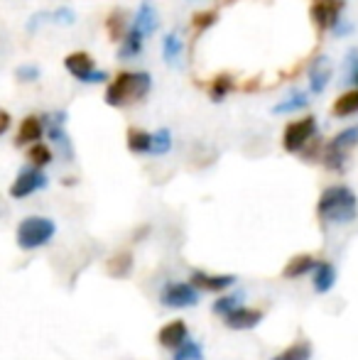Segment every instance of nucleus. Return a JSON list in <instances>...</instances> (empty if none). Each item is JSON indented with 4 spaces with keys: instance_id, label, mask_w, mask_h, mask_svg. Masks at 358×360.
Instances as JSON below:
<instances>
[{
    "instance_id": "nucleus-1",
    "label": "nucleus",
    "mask_w": 358,
    "mask_h": 360,
    "mask_svg": "<svg viewBox=\"0 0 358 360\" xmlns=\"http://www.w3.org/2000/svg\"><path fill=\"white\" fill-rule=\"evenodd\" d=\"M317 218L326 226H349L358 218V196L351 186L334 184L321 191L317 201Z\"/></svg>"
},
{
    "instance_id": "nucleus-2",
    "label": "nucleus",
    "mask_w": 358,
    "mask_h": 360,
    "mask_svg": "<svg viewBox=\"0 0 358 360\" xmlns=\"http://www.w3.org/2000/svg\"><path fill=\"white\" fill-rule=\"evenodd\" d=\"M153 79L148 72H120L106 89V103L120 108V105H130L148 96Z\"/></svg>"
},
{
    "instance_id": "nucleus-3",
    "label": "nucleus",
    "mask_w": 358,
    "mask_h": 360,
    "mask_svg": "<svg viewBox=\"0 0 358 360\" xmlns=\"http://www.w3.org/2000/svg\"><path fill=\"white\" fill-rule=\"evenodd\" d=\"M57 233V223L47 216H27L20 221L18 231H15V240H18L20 250H37L44 248Z\"/></svg>"
},
{
    "instance_id": "nucleus-4",
    "label": "nucleus",
    "mask_w": 358,
    "mask_h": 360,
    "mask_svg": "<svg viewBox=\"0 0 358 360\" xmlns=\"http://www.w3.org/2000/svg\"><path fill=\"white\" fill-rule=\"evenodd\" d=\"M356 145H358V125H351V128L341 130L339 135H334L329 143L321 147V165L331 172H341Z\"/></svg>"
},
{
    "instance_id": "nucleus-5",
    "label": "nucleus",
    "mask_w": 358,
    "mask_h": 360,
    "mask_svg": "<svg viewBox=\"0 0 358 360\" xmlns=\"http://www.w3.org/2000/svg\"><path fill=\"white\" fill-rule=\"evenodd\" d=\"M314 133H317L314 115H305V118H300V120H292L285 128V133H282V147H285L287 152H302L307 147V143L314 138Z\"/></svg>"
},
{
    "instance_id": "nucleus-6",
    "label": "nucleus",
    "mask_w": 358,
    "mask_h": 360,
    "mask_svg": "<svg viewBox=\"0 0 358 360\" xmlns=\"http://www.w3.org/2000/svg\"><path fill=\"white\" fill-rule=\"evenodd\" d=\"M160 304L167 309H191L199 304V292L189 282H167L160 292Z\"/></svg>"
},
{
    "instance_id": "nucleus-7",
    "label": "nucleus",
    "mask_w": 358,
    "mask_h": 360,
    "mask_svg": "<svg viewBox=\"0 0 358 360\" xmlns=\"http://www.w3.org/2000/svg\"><path fill=\"white\" fill-rule=\"evenodd\" d=\"M64 67H67V72L74 79L87 81V84H101V81H106V74L94 67V59L87 52H72L64 59Z\"/></svg>"
},
{
    "instance_id": "nucleus-8",
    "label": "nucleus",
    "mask_w": 358,
    "mask_h": 360,
    "mask_svg": "<svg viewBox=\"0 0 358 360\" xmlns=\"http://www.w3.org/2000/svg\"><path fill=\"white\" fill-rule=\"evenodd\" d=\"M44 186H47V174H44L42 169L27 167V169L20 172L13 184H10V196H13V199H25V196L34 194V191L44 189Z\"/></svg>"
},
{
    "instance_id": "nucleus-9",
    "label": "nucleus",
    "mask_w": 358,
    "mask_h": 360,
    "mask_svg": "<svg viewBox=\"0 0 358 360\" xmlns=\"http://www.w3.org/2000/svg\"><path fill=\"white\" fill-rule=\"evenodd\" d=\"M236 280H238L236 275H211V272L204 270H191L189 275V285L196 292H209V294H224L226 289L236 285Z\"/></svg>"
},
{
    "instance_id": "nucleus-10",
    "label": "nucleus",
    "mask_w": 358,
    "mask_h": 360,
    "mask_svg": "<svg viewBox=\"0 0 358 360\" xmlns=\"http://www.w3.org/2000/svg\"><path fill=\"white\" fill-rule=\"evenodd\" d=\"M341 8H344V0H314V5L309 8L312 22L319 30H329L339 25Z\"/></svg>"
},
{
    "instance_id": "nucleus-11",
    "label": "nucleus",
    "mask_w": 358,
    "mask_h": 360,
    "mask_svg": "<svg viewBox=\"0 0 358 360\" xmlns=\"http://www.w3.org/2000/svg\"><path fill=\"white\" fill-rule=\"evenodd\" d=\"M265 319V314L255 307H238L231 314L224 316V323L231 331H250V328L260 326V321Z\"/></svg>"
},
{
    "instance_id": "nucleus-12",
    "label": "nucleus",
    "mask_w": 358,
    "mask_h": 360,
    "mask_svg": "<svg viewBox=\"0 0 358 360\" xmlns=\"http://www.w3.org/2000/svg\"><path fill=\"white\" fill-rule=\"evenodd\" d=\"M158 27H160L158 8H155L153 0H143L140 8H138V15H135V20H133V25H130V30H135V32L145 39V37H150Z\"/></svg>"
},
{
    "instance_id": "nucleus-13",
    "label": "nucleus",
    "mask_w": 358,
    "mask_h": 360,
    "mask_svg": "<svg viewBox=\"0 0 358 360\" xmlns=\"http://www.w3.org/2000/svg\"><path fill=\"white\" fill-rule=\"evenodd\" d=\"M186 338H189V326H186L181 319H174V321L165 323L158 331V343L162 348H167V351H177Z\"/></svg>"
},
{
    "instance_id": "nucleus-14",
    "label": "nucleus",
    "mask_w": 358,
    "mask_h": 360,
    "mask_svg": "<svg viewBox=\"0 0 358 360\" xmlns=\"http://www.w3.org/2000/svg\"><path fill=\"white\" fill-rule=\"evenodd\" d=\"M317 257L309 255V252H302V255H295L287 260V265L282 267V277L285 280H302L305 275H312L317 267Z\"/></svg>"
},
{
    "instance_id": "nucleus-15",
    "label": "nucleus",
    "mask_w": 358,
    "mask_h": 360,
    "mask_svg": "<svg viewBox=\"0 0 358 360\" xmlns=\"http://www.w3.org/2000/svg\"><path fill=\"white\" fill-rule=\"evenodd\" d=\"M312 287L317 294H329L336 287V267L329 260H319L312 272Z\"/></svg>"
},
{
    "instance_id": "nucleus-16",
    "label": "nucleus",
    "mask_w": 358,
    "mask_h": 360,
    "mask_svg": "<svg viewBox=\"0 0 358 360\" xmlns=\"http://www.w3.org/2000/svg\"><path fill=\"white\" fill-rule=\"evenodd\" d=\"M133 267H135V257L130 250H118L106 260V272H108L113 280H125V277H130Z\"/></svg>"
},
{
    "instance_id": "nucleus-17",
    "label": "nucleus",
    "mask_w": 358,
    "mask_h": 360,
    "mask_svg": "<svg viewBox=\"0 0 358 360\" xmlns=\"http://www.w3.org/2000/svg\"><path fill=\"white\" fill-rule=\"evenodd\" d=\"M44 135V123L37 115H27V118L20 123L18 135H15V145H34L39 143V138Z\"/></svg>"
},
{
    "instance_id": "nucleus-18",
    "label": "nucleus",
    "mask_w": 358,
    "mask_h": 360,
    "mask_svg": "<svg viewBox=\"0 0 358 360\" xmlns=\"http://www.w3.org/2000/svg\"><path fill=\"white\" fill-rule=\"evenodd\" d=\"M47 135L52 138V143L64 152V157H67V160H72L74 150H72V143H69L67 133H64V113H59V115H54V118H49Z\"/></svg>"
},
{
    "instance_id": "nucleus-19",
    "label": "nucleus",
    "mask_w": 358,
    "mask_h": 360,
    "mask_svg": "<svg viewBox=\"0 0 358 360\" xmlns=\"http://www.w3.org/2000/svg\"><path fill=\"white\" fill-rule=\"evenodd\" d=\"M329 79H331L329 57H319L309 69V89H312V94H321V91L326 89V84H329Z\"/></svg>"
},
{
    "instance_id": "nucleus-20",
    "label": "nucleus",
    "mask_w": 358,
    "mask_h": 360,
    "mask_svg": "<svg viewBox=\"0 0 358 360\" xmlns=\"http://www.w3.org/2000/svg\"><path fill=\"white\" fill-rule=\"evenodd\" d=\"M181 52H184V44H181L179 32H174V30H172V32L165 34V39H162V57H165V62H167L170 67H177Z\"/></svg>"
},
{
    "instance_id": "nucleus-21",
    "label": "nucleus",
    "mask_w": 358,
    "mask_h": 360,
    "mask_svg": "<svg viewBox=\"0 0 358 360\" xmlns=\"http://www.w3.org/2000/svg\"><path fill=\"white\" fill-rule=\"evenodd\" d=\"M312 351H314V348H312V343L307 341V338H300V341L290 343L285 351L275 353L270 360H309Z\"/></svg>"
},
{
    "instance_id": "nucleus-22",
    "label": "nucleus",
    "mask_w": 358,
    "mask_h": 360,
    "mask_svg": "<svg viewBox=\"0 0 358 360\" xmlns=\"http://www.w3.org/2000/svg\"><path fill=\"white\" fill-rule=\"evenodd\" d=\"M331 113H334L336 118H346V115L358 113V89L341 94L339 98L334 101V105H331Z\"/></svg>"
},
{
    "instance_id": "nucleus-23",
    "label": "nucleus",
    "mask_w": 358,
    "mask_h": 360,
    "mask_svg": "<svg viewBox=\"0 0 358 360\" xmlns=\"http://www.w3.org/2000/svg\"><path fill=\"white\" fill-rule=\"evenodd\" d=\"M150 147H153V133H145L140 128H130L128 130V150L135 155H150Z\"/></svg>"
},
{
    "instance_id": "nucleus-24",
    "label": "nucleus",
    "mask_w": 358,
    "mask_h": 360,
    "mask_svg": "<svg viewBox=\"0 0 358 360\" xmlns=\"http://www.w3.org/2000/svg\"><path fill=\"white\" fill-rule=\"evenodd\" d=\"M307 103H309V96L302 94V91H290L287 94L285 101H280V103H275V108H272V113H290V110H302L307 108Z\"/></svg>"
},
{
    "instance_id": "nucleus-25",
    "label": "nucleus",
    "mask_w": 358,
    "mask_h": 360,
    "mask_svg": "<svg viewBox=\"0 0 358 360\" xmlns=\"http://www.w3.org/2000/svg\"><path fill=\"white\" fill-rule=\"evenodd\" d=\"M106 30H108L113 42H118V39H123L125 34H128V22H125L123 10H113V13L106 18Z\"/></svg>"
},
{
    "instance_id": "nucleus-26",
    "label": "nucleus",
    "mask_w": 358,
    "mask_h": 360,
    "mask_svg": "<svg viewBox=\"0 0 358 360\" xmlns=\"http://www.w3.org/2000/svg\"><path fill=\"white\" fill-rule=\"evenodd\" d=\"M231 89H234V76H231V74H219L209 86L211 101H216V103H219V101H224L226 96L231 94Z\"/></svg>"
},
{
    "instance_id": "nucleus-27",
    "label": "nucleus",
    "mask_w": 358,
    "mask_h": 360,
    "mask_svg": "<svg viewBox=\"0 0 358 360\" xmlns=\"http://www.w3.org/2000/svg\"><path fill=\"white\" fill-rule=\"evenodd\" d=\"M172 360H204V348L194 338H186L177 351H172Z\"/></svg>"
},
{
    "instance_id": "nucleus-28",
    "label": "nucleus",
    "mask_w": 358,
    "mask_h": 360,
    "mask_svg": "<svg viewBox=\"0 0 358 360\" xmlns=\"http://www.w3.org/2000/svg\"><path fill=\"white\" fill-rule=\"evenodd\" d=\"M52 150H49L47 145H42V143H34V145H30V150H27V162L34 167V169H42V167H47L49 162H52Z\"/></svg>"
},
{
    "instance_id": "nucleus-29",
    "label": "nucleus",
    "mask_w": 358,
    "mask_h": 360,
    "mask_svg": "<svg viewBox=\"0 0 358 360\" xmlns=\"http://www.w3.org/2000/svg\"><path fill=\"white\" fill-rule=\"evenodd\" d=\"M241 299H243V294H221V297L211 304V311H214L216 316L224 319L226 314H231L234 309L241 307Z\"/></svg>"
},
{
    "instance_id": "nucleus-30",
    "label": "nucleus",
    "mask_w": 358,
    "mask_h": 360,
    "mask_svg": "<svg viewBox=\"0 0 358 360\" xmlns=\"http://www.w3.org/2000/svg\"><path fill=\"white\" fill-rule=\"evenodd\" d=\"M172 150V133L167 128L153 133V147H150V155H167Z\"/></svg>"
},
{
    "instance_id": "nucleus-31",
    "label": "nucleus",
    "mask_w": 358,
    "mask_h": 360,
    "mask_svg": "<svg viewBox=\"0 0 358 360\" xmlns=\"http://www.w3.org/2000/svg\"><path fill=\"white\" fill-rule=\"evenodd\" d=\"M143 47V37L135 30H128V34L123 37V47H120V57H135Z\"/></svg>"
},
{
    "instance_id": "nucleus-32",
    "label": "nucleus",
    "mask_w": 358,
    "mask_h": 360,
    "mask_svg": "<svg viewBox=\"0 0 358 360\" xmlns=\"http://www.w3.org/2000/svg\"><path fill=\"white\" fill-rule=\"evenodd\" d=\"M214 22H216V13H214V10H204V13H194V18H191V27H194L196 32H204V30H209Z\"/></svg>"
},
{
    "instance_id": "nucleus-33",
    "label": "nucleus",
    "mask_w": 358,
    "mask_h": 360,
    "mask_svg": "<svg viewBox=\"0 0 358 360\" xmlns=\"http://www.w3.org/2000/svg\"><path fill=\"white\" fill-rule=\"evenodd\" d=\"M349 69H351V76H349V79L358 86V52H351V57H349Z\"/></svg>"
},
{
    "instance_id": "nucleus-34",
    "label": "nucleus",
    "mask_w": 358,
    "mask_h": 360,
    "mask_svg": "<svg viewBox=\"0 0 358 360\" xmlns=\"http://www.w3.org/2000/svg\"><path fill=\"white\" fill-rule=\"evenodd\" d=\"M10 123H13V118H10V113H8V110H3V108H0V135H5V133H8Z\"/></svg>"
},
{
    "instance_id": "nucleus-35",
    "label": "nucleus",
    "mask_w": 358,
    "mask_h": 360,
    "mask_svg": "<svg viewBox=\"0 0 358 360\" xmlns=\"http://www.w3.org/2000/svg\"><path fill=\"white\" fill-rule=\"evenodd\" d=\"M18 74H20V79H37V69L34 67H23Z\"/></svg>"
},
{
    "instance_id": "nucleus-36",
    "label": "nucleus",
    "mask_w": 358,
    "mask_h": 360,
    "mask_svg": "<svg viewBox=\"0 0 358 360\" xmlns=\"http://www.w3.org/2000/svg\"><path fill=\"white\" fill-rule=\"evenodd\" d=\"M224 3H226V5H229V3H234V0H224Z\"/></svg>"
}]
</instances>
